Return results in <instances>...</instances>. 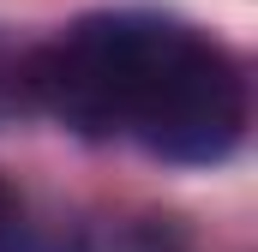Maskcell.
<instances>
[{"label":"cell","instance_id":"1","mask_svg":"<svg viewBox=\"0 0 258 252\" xmlns=\"http://www.w3.org/2000/svg\"><path fill=\"white\" fill-rule=\"evenodd\" d=\"M36 96L84 132H132L168 162H216L246 132L240 66L186 24L114 12L36 54Z\"/></svg>","mask_w":258,"mask_h":252}]
</instances>
